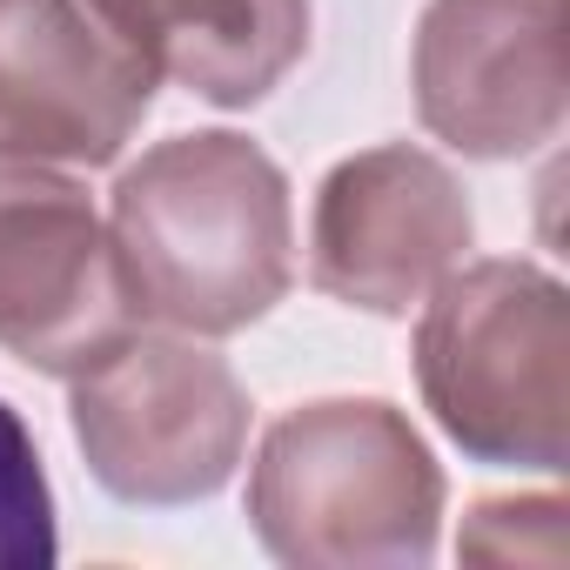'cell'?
I'll use <instances>...</instances> for the list:
<instances>
[{
	"label": "cell",
	"instance_id": "cell-1",
	"mask_svg": "<svg viewBox=\"0 0 570 570\" xmlns=\"http://www.w3.org/2000/svg\"><path fill=\"white\" fill-rule=\"evenodd\" d=\"M108 242L135 323L175 336H242L296 289V195L282 161L195 128L141 148L108 188Z\"/></svg>",
	"mask_w": 570,
	"mask_h": 570
},
{
	"label": "cell",
	"instance_id": "cell-2",
	"mask_svg": "<svg viewBox=\"0 0 570 570\" xmlns=\"http://www.w3.org/2000/svg\"><path fill=\"white\" fill-rule=\"evenodd\" d=\"M443 497L436 450L390 396L296 403L248 456V530L296 570H423Z\"/></svg>",
	"mask_w": 570,
	"mask_h": 570
},
{
	"label": "cell",
	"instance_id": "cell-3",
	"mask_svg": "<svg viewBox=\"0 0 570 570\" xmlns=\"http://www.w3.org/2000/svg\"><path fill=\"white\" fill-rule=\"evenodd\" d=\"M416 390L436 430L503 470L570 456V296L530 255L456 262L416 303Z\"/></svg>",
	"mask_w": 570,
	"mask_h": 570
},
{
	"label": "cell",
	"instance_id": "cell-4",
	"mask_svg": "<svg viewBox=\"0 0 570 570\" xmlns=\"http://www.w3.org/2000/svg\"><path fill=\"white\" fill-rule=\"evenodd\" d=\"M255 403L228 356L175 330H121L68 376V430L115 503L175 510L215 497L248 456Z\"/></svg>",
	"mask_w": 570,
	"mask_h": 570
},
{
	"label": "cell",
	"instance_id": "cell-5",
	"mask_svg": "<svg viewBox=\"0 0 570 570\" xmlns=\"http://www.w3.org/2000/svg\"><path fill=\"white\" fill-rule=\"evenodd\" d=\"M121 330L135 309L81 168L0 148V356L68 383Z\"/></svg>",
	"mask_w": 570,
	"mask_h": 570
},
{
	"label": "cell",
	"instance_id": "cell-6",
	"mask_svg": "<svg viewBox=\"0 0 570 570\" xmlns=\"http://www.w3.org/2000/svg\"><path fill=\"white\" fill-rule=\"evenodd\" d=\"M470 248L476 208L456 168L416 141H376L316 181L309 282L343 309L410 316Z\"/></svg>",
	"mask_w": 570,
	"mask_h": 570
},
{
	"label": "cell",
	"instance_id": "cell-7",
	"mask_svg": "<svg viewBox=\"0 0 570 570\" xmlns=\"http://www.w3.org/2000/svg\"><path fill=\"white\" fill-rule=\"evenodd\" d=\"M416 121L470 161H523L563 135V0H430L410 35Z\"/></svg>",
	"mask_w": 570,
	"mask_h": 570
},
{
	"label": "cell",
	"instance_id": "cell-8",
	"mask_svg": "<svg viewBox=\"0 0 570 570\" xmlns=\"http://www.w3.org/2000/svg\"><path fill=\"white\" fill-rule=\"evenodd\" d=\"M161 75L101 0H0V148L108 168L155 115Z\"/></svg>",
	"mask_w": 570,
	"mask_h": 570
},
{
	"label": "cell",
	"instance_id": "cell-9",
	"mask_svg": "<svg viewBox=\"0 0 570 570\" xmlns=\"http://www.w3.org/2000/svg\"><path fill=\"white\" fill-rule=\"evenodd\" d=\"M161 81L208 108H255L309 55V0H101Z\"/></svg>",
	"mask_w": 570,
	"mask_h": 570
},
{
	"label": "cell",
	"instance_id": "cell-10",
	"mask_svg": "<svg viewBox=\"0 0 570 570\" xmlns=\"http://www.w3.org/2000/svg\"><path fill=\"white\" fill-rule=\"evenodd\" d=\"M61 557L55 490L28 416L0 396V570H48Z\"/></svg>",
	"mask_w": 570,
	"mask_h": 570
},
{
	"label": "cell",
	"instance_id": "cell-11",
	"mask_svg": "<svg viewBox=\"0 0 570 570\" xmlns=\"http://www.w3.org/2000/svg\"><path fill=\"white\" fill-rule=\"evenodd\" d=\"M456 557L470 563H563V497H483L463 517Z\"/></svg>",
	"mask_w": 570,
	"mask_h": 570
}]
</instances>
